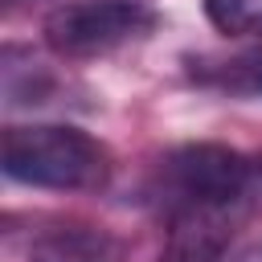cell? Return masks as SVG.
<instances>
[{
    "label": "cell",
    "instance_id": "277c9868",
    "mask_svg": "<svg viewBox=\"0 0 262 262\" xmlns=\"http://www.w3.org/2000/svg\"><path fill=\"white\" fill-rule=\"evenodd\" d=\"M237 221L209 213H176L168 217V242L160 262H225Z\"/></svg>",
    "mask_w": 262,
    "mask_h": 262
},
{
    "label": "cell",
    "instance_id": "9c48e42d",
    "mask_svg": "<svg viewBox=\"0 0 262 262\" xmlns=\"http://www.w3.org/2000/svg\"><path fill=\"white\" fill-rule=\"evenodd\" d=\"M250 262H262V250H258V254H254V258H250Z\"/></svg>",
    "mask_w": 262,
    "mask_h": 262
},
{
    "label": "cell",
    "instance_id": "7a4b0ae2",
    "mask_svg": "<svg viewBox=\"0 0 262 262\" xmlns=\"http://www.w3.org/2000/svg\"><path fill=\"white\" fill-rule=\"evenodd\" d=\"M4 172L33 188H61V192H94L111 180V151L61 123H33L4 131Z\"/></svg>",
    "mask_w": 262,
    "mask_h": 262
},
{
    "label": "cell",
    "instance_id": "ba28073f",
    "mask_svg": "<svg viewBox=\"0 0 262 262\" xmlns=\"http://www.w3.org/2000/svg\"><path fill=\"white\" fill-rule=\"evenodd\" d=\"M8 8H20V4H33V0H4Z\"/></svg>",
    "mask_w": 262,
    "mask_h": 262
},
{
    "label": "cell",
    "instance_id": "52a82bcc",
    "mask_svg": "<svg viewBox=\"0 0 262 262\" xmlns=\"http://www.w3.org/2000/svg\"><path fill=\"white\" fill-rule=\"evenodd\" d=\"M221 78L237 94H262V33H254V41L225 66Z\"/></svg>",
    "mask_w": 262,
    "mask_h": 262
},
{
    "label": "cell",
    "instance_id": "8992f818",
    "mask_svg": "<svg viewBox=\"0 0 262 262\" xmlns=\"http://www.w3.org/2000/svg\"><path fill=\"white\" fill-rule=\"evenodd\" d=\"M205 16L225 37L262 33V0H205Z\"/></svg>",
    "mask_w": 262,
    "mask_h": 262
},
{
    "label": "cell",
    "instance_id": "3957f363",
    "mask_svg": "<svg viewBox=\"0 0 262 262\" xmlns=\"http://www.w3.org/2000/svg\"><path fill=\"white\" fill-rule=\"evenodd\" d=\"M151 25L147 0H78L45 16V45L61 57H102L147 37Z\"/></svg>",
    "mask_w": 262,
    "mask_h": 262
},
{
    "label": "cell",
    "instance_id": "6da1fadb",
    "mask_svg": "<svg viewBox=\"0 0 262 262\" xmlns=\"http://www.w3.org/2000/svg\"><path fill=\"white\" fill-rule=\"evenodd\" d=\"M151 196L168 217L209 213L242 225L262 213V156L221 143H184L156 164Z\"/></svg>",
    "mask_w": 262,
    "mask_h": 262
},
{
    "label": "cell",
    "instance_id": "5b68a950",
    "mask_svg": "<svg viewBox=\"0 0 262 262\" xmlns=\"http://www.w3.org/2000/svg\"><path fill=\"white\" fill-rule=\"evenodd\" d=\"M119 258L123 254H119V246L106 233L82 229V225L53 229V233L37 237V246L29 254V262H119Z\"/></svg>",
    "mask_w": 262,
    "mask_h": 262
}]
</instances>
